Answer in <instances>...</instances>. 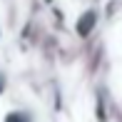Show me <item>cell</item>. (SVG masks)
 I'll return each instance as SVG.
<instances>
[{"label":"cell","mask_w":122,"mask_h":122,"mask_svg":"<svg viewBox=\"0 0 122 122\" xmlns=\"http://www.w3.org/2000/svg\"><path fill=\"white\" fill-rule=\"evenodd\" d=\"M92 23H95V13H90V18H82L80 20V35H87L92 30Z\"/></svg>","instance_id":"obj_1"},{"label":"cell","mask_w":122,"mask_h":122,"mask_svg":"<svg viewBox=\"0 0 122 122\" xmlns=\"http://www.w3.org/2000/svg\"><path fill=\"white\" fill-rule=\"evenodd\" d=\"M5 122H30V115L27 112H13L10 117H5Z\"/></svg>","instance_id":"obj_2"}]
</instances>
